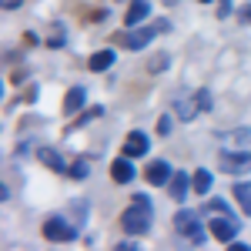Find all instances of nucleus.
<instances>
[{
	"mask_svg": "<svg viewBox=\"0 0 251 251\" xmlns=\"http://www.w3.org/2000/svg\"><path fill=\"white\" fill-rule=\"evenodd\" d=\"M148 144H151V141H148V134H144V131H131V134H127V141H124V154H127V157L148 154Z\"/></svg>",
	"mask_w": 251,
	"mask_h": 251,
	"instance_id": "obj_7",
	"label": "nucleus"
},
{
	"mask_svg": "<svg viewBox=\"0 0 251 251\" xmlns=\"http://www.w3.org/2000/svg\"><path fill=\"white\" fill-rule=\"evenodd\" d=\"M37 157L44 161V164H47V168H50V171H60V174L67 171V164H64V157H60L57 151H54V148H40V151H37Z\"/></svg>",
	"mask_w": 251,
	"mask_h": 251,
	"instance_id": "obj_13",
	"label": "nucleus"
},
{
	"mask_svg": "<svg viewBox=\"0 0 251 251\" xmlns=\"http://www.w3.org/2000/svg\"><path fill=\"white\" fill-rule=\"evenodd\" d=\"M84 97H87L84 87H71L67 97H64V114H77L80 107H84Z\"/></svg>",
	"mask_w": 251,
	"mask_h": 251,
	"instance_id": "obj_12",
	"label": "nucleus"
},
{
	"mask_svg": "<svg viewBox=\"0 0 251 251\" xmlns=\"http://www.w3.org/2000/svg\"><path fill=\"white\" fill-rule=\"evenodd\" d=\"M191 184H194V181H188V174H184V171H174V174H171V181H168V188H171V198H174V201H184Z\"/></svg>",
	"mask_w": 251,
	"mask_h": 251,
	"instance_id": "obj_10",
	"label": "nucleus"
},
{
	"mask_svg": "<svg viewBox=\"0 0 251 251\" xmlns=\"http://www.w3.org/2000/svg\"><path fill=\"white\" fill-rule=\"evenodd\" d=\"M111 177H114L117 184H127V181L134 177V168H131V157H127V154L114 161V168H111Z\"/></svg>",
	"mask_w": 251,
	"mask_h": 251,
	"instance_id": "obj_11",
	"label": "nucleus"
},
{
	"mask_svg": "<svg viewBox=\"0 0 251 251\" xmlns=\"http://www.w3.org/2000/svg\"><path fill=\"white\" fill-rule=\"evenodd\" d=\"M148 14H151V3H148V0H131L124 24H127V27H137L141 20H148Z\"/></svg>",
	"mask_w": 251,
	"mask_h": 251,
	"instance_id": "obj_9",
	"label": "nucleus"
},
{
	"mask_svg": "<svg viewBox=\"0 0 251 251\" xmlns=\"http://www.w3.org/2000/svg\"><path fill=\"white\" fill-rule=\"evenodd\" d=\"M241 20H245V24H251V7L245 10V14H241Z\"/></svg>",
	"mask_w": 251,
	"mask_h": 251,
	"instance_id": "obj_26",
	"label": "nucleus"
},
{
	"mask_svg": "<svg viewBox=\"0 0 251 251\" xmlns=\"http://www.w3.org/2000/svg\"><path fill=\"white\" fill-rule=\"evenodd\" d=\"M194 104H198V111H208V107H211V97H208V91H198V94H194Z\"/></svg>",
	"mask_w": 251,
	"mask_h": 251,
	"instance_id": "obj_18",
	"label": "nucleus"
},
{
	"mask_svg": "<svg viewBox=\"0 0 251 251\" xmlns=\"http://www.w3.org/2000/svg\"><path fill=\"white\" fill-rule=\"evenodd\" d=\"M168 30V20H157V24H144V27H131L127 34H124V47H131V50H141V47H148L154 34H164Z\"/></svg>",
	"mask_w": 251,
	"mask_h": 251,
	"instance_id": "obj_2",
	"label": "nucleus"
},
{
	"mask_svg": "<svg viewBox=\"0 0 251 251\" xmlns=\"http://www.w3.org/2000/svg\"><path fill=\"white\" fill-rule=\"evenodd\" d=\"M144 174H148V184H168L171 181V164L168 161H151Z\"/></svg>",
	"mask_w": 251,
	"mask_h": 251,
	"instance_id": "obj_8",
	"label": "nucleus"
},
{
	"mask_svg": "<svg viewBox=\"0 0 251 251\" xmlns=\"http://www.w3.org/2000/svg\"><path fill=\"white\" fill-rule=\"evenodd\" d=\"M117 248H121V251H137V245H134V241H121Z\"/></svg>",
	"mask_w": 251,
	"mask_h": 251,
	"instance_id": "obj_24",
	"label": "nucleus"
},
{
	"mask_svg": "<svg viewBox=\"0 0 251 251\" xmlns=\"http://www.w3.org/2000/svg\"><path fill=\"white\" fill-rule=\"evenodd\" d=\"M234 198H238V204H241V211L251 214V184H234Z\"/></svg>",
	"mask_w": 251,
	"mask_h": 251,
	"instance_id": "obj_15",
	"label": "nucleus"
},
{
	"mask_svg": "<svg viewBox=\"0 0 251 251\" xmlns=\"http://www.w3.org/2000/svg\"><path fill=\"white\" fill-rule=\"evenodd\" d=\"M194 191H198V194H208V191H211V174H208V171H198V174H194Z\"/></svg>",
	"mask_w": 251,
	"mask_h": 251,
	"instance_id": "obj_16",
	"label": "nucleus"
},
{
	"mask_svg": "<svg viewBox=\"0 0 251 251\" xmlns=\"http://www.w3.org/2000/svg\"><path fill=\"white\" fill-rule=\"evenodd\" d=\"M151 67H154V71H164V67H168V54H157Z\"/></svg>",
	"mask_w": 251,
	"mask_h": 251,
	"instance_id": "obj_20",
	"label": "nucleus"
},
{
	"mask_svg": "<svg viewBox=\"0 0 251 251\" xmlns=\"http://www.w3.org/2000/svg\"><path fill=\"white\" fill-rule=\"evenodd\" d=\"M0 3H3V10H17L20 7V0H0Z\"/></svg>",
	"mask_w": 251,
	"mask_h": 251,
	"instance_id": "obj_23",
	"label": "nucleus"
},
{
	"mask_svg": "<svg viewBox=\"0 0 251 251\" xmlns=\"http://www.w3.org/2000/svg\"><path fill=\"white\" fill-rule=\"evenodd\" d=\"M111 64H114V50H97V54H91V60H87L91 71H107Z\"/></svg>",
	"mask_w": 251,
	"mask_h": 251,
	"instance_id": "obj_14",
	"label": "nucleus"
},
{
	"mask_svg": "<svg viewBox=\"0 0 251 251\" xmlns=\"http://www.w3.org/2000/svg\"><path fill=\"white\" fill-rule=\"evenodd\" d=\"M208 211H218V214H221V211H228V204H225V201H211V204H208Z\"/></svg>",
	"mask_w": 251,
	"mask_h": 251,
	"instance_id": "obj_21",
	"label": "nucleus"
},
{
	"mask_svg": "<svg viewBox=\"0 0 251 251\" xmlns=\"http://www.w3.org/2000/svg\"><path fill=\"white\" fill-rule=\"evenodd\" d=\"M238 231H241V221H234L231 211H221L218 218H211V234L218 238V241L231 245L234 238H238Z\"/></svg>",
	"mask_w": 251,
	"mask_h": 251,
	"instance_id": "obj_4",
	"label": "nucleus"
},
{
	"mask_svg": "<svg viewBox=\"0 0 251 251\" xmlns=\"http://www.w3.org/2000/svg\"><path fill=\"white\" fill-rule=\"evenodd\" d=\"M174 231H181L188 241H194V245H204V228L198 225V214L194 211H177L174 214Z\"/></svg>",
	"mask_w": 251,
	"mask_h": 251,
	"instance_id": "obj_3",
	"label": "nucleus"
},
{
	"mask_svg": "<svg viewBox=\"0 0 251 251\" xmlns=\"http://www.w3.org/2000/svg\"><path fill=\"white\" fill-rule=\"evenodd\" d=\"M157 131H161V134H168V131H171V121H168V117H161V124H157Z\"/></svg>",
	"mask_w": 251,
	"mask_h": 251,
	"instance_id": "obj_22",
	"label": "nucleus"
},
{
	"mask_svg": "<svg viewBox=\"0 0 251 251\" xmlns=\"http://www.w3.org/2000/svg\"><path fill=\"white\" fill-rule=\"evenodd\" d=\"M67 171L74 174V177H84V174H87V164H84V161H77V164H74V168H67Z\"/></svg>",
	"mask_w": 251,
	"mask_h": 251,
	"instance_id": "obj_19",
	"label": "nucleus"
},
{
	"mask_svg": "<svg viewBox=\"0 0 251 251\" xmlns=\"http://www.w3.org/2000/svg\"><path fill=\"white\" fill-rule=\"evenodd\" d=\"M174 111H177L181 121H191L194 111H198V104H191V100H177V104H174Z\"/></svg>",
	"mask_w": 251,
	"mask_h": 251,
	"instance_id": "obj_17",
	"label": "nucleus"
},
{
	"mask_svg": "<svg viewBox=\"0 0 251 251\" xmlns=\"http://www.w3.org/2000/svg\"><path fill=\"white\" fill-rule=\"evenodd\" d=\"M221 164H225V171L228 174H245L251 171V154H238V151H221Z\"/></svg>",
	"mask_w": 251,
	"mask_h": 251,
	"instance_id": "obj_6",
	"label": "nucleus"
},
{
	"mask_svg": "<svg viewBox=\"0 0 251 251\" xmlns=\"http://www.w3.org/2000/svg\"><path fill=\"white\" fill-rule=\"evenodd\" d=\"M201 3H211V0H201Z\"/></svg>",
	"mask_w": 251,
	"mask_h": 251,
	"instance_id": "obj_27",
	"label": "nucleus"
},
{
	"mask_svg": "<svg viewBox=\"0 0 251 251\" xmlns=\"http://www.w3.org/2000/svg\"><path fill=\"white\" fill-rule=\"evenodd\" d=\"M44 238L47 241H74L77 238V228L67 225L64 218H47L44 221Z\"/></svg>",
	"mask_w": 251,
	"mask_h": 251,
	"instance_id": "obj_5",
	"label": "nucleus"
},
{
	"mask_svg": "<svg viewBox=\"0 0 251 251\" xmlns=\"http://www.w3.org/2000/svg\"><path fill=\"white\" fill-rule=\"evenodd\" d=\"M231 251H251V248L245 245V241H231Z\"/></svg>",
	"mask_w": 251,
	"mask_h": 251,
	"instance_id": "obj_25",
	"label": "nucleus"
},
{
	"mask_svg": "<svg viewBox=\"0 0 251 251\" xmlns=\"http://www.w3.org/2000/svg\"><path fill=\"white\" fill-rule=\"evenodd\" d=\"M151 214H154V208H151V198H148V194H134L131 208L121 214V228L131 234V238H137V234H148V231H151Z\"/></svg>",
	"mask_w": 251,
	"mask_h": 251,
	"instance_id": "obj_1",
	"label": "nucleus"
}]
</instances>
